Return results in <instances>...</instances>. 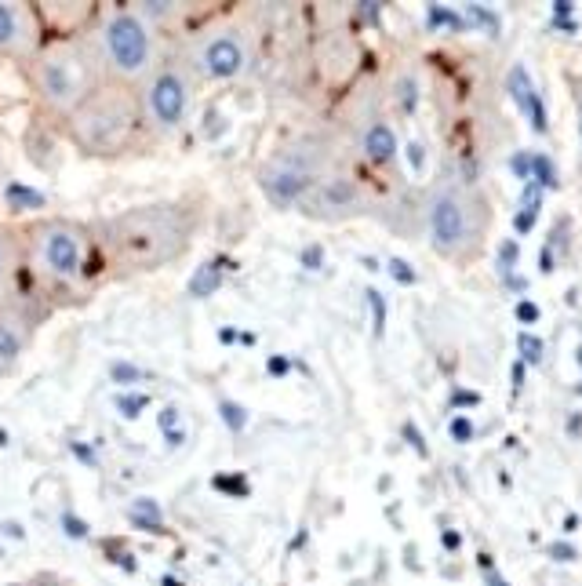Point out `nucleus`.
I'll return each mask as SVG.
<instances>
[{"mask_svg":"<svg viewBox=\"0 0 582 586\" xmlns=\"http://www.w3.org/2000/svg\"><path fill=\"white\" fill-rule=\"evenodd\" d=\"M186 233H190V223L171 204H146V208L117 215L110 223V241L117 255L139 270L175 259L186 248Z\"/></svg>","mask_w":582,"mask_h":586,"instance_id":"obj_1","label":"nucleus"},{"mask_svg":"<svg viewBox=\"0 0 582 586\" xmlns=\"http://www.w3.org/2000/svg\"><path fill=\"white\" fill-rule=\"evenodd\" d=\"M135 128V106L124 91L117 88H106V91H95L88 99L77 106L73 113V135L88 146V150H117L124 146Z\"/></svg>","mask_w":582,"mask_h":586,"instance_id":"obj_2","label":"nucleus"},{"mask_svg":"<svg viewBox=\"0 0 582 586\" xmlns=\"http://www.w3.org/2000/svg\"><path fill=\"white\" fill-rule=\"evenodd\" d=\"M102 44H106L113 70L142 73L150 62V30L135 11H117L102 30Z\"/></svg>","mask_w":582,"mask_h":586,"instance_id":"obj_3","label":"nucleus"},{"mask_svg":"<svg viewBox=\"0 0 582 586\" xmlns=\"http://www.w3.org/2000/svg\"><path fill=\"white\" fill-rule=\"evenodd\" d=\"M146 106H150V117L161 128H175L186 117V106H190L186 81L175 70H161L146 88Z\"/></svg>","mask_w":582,"mask_h":586,"instance_id":"obj_4","label":"nucleus"},{"mask_svg":"<svg viewBox=\"0 0 582 586\" xmlns=\"http://www.w3.org/2000/svg\"><path fill=\"white\" fill-rule=\"evenodd\" d=\"M430 237L433 248L444 255H452L466 241V208L452 190L437 193L430 201Z\"/></svg>","mask_w":582,"mask_h":586,"instance_id":"obj_5","label":"nucleus"},{"mask_svg":"<svg viewBox=\"0 0 582 586\" xmlns=\"http://www.w3.org/2000/svg\"><path fill=\"white\" fill-rule=\"evenodd\" d=\"M81 88H84V73L73 55L59 51V55H48L41 62V91L51 102L66 106V102L81 99Z\"/></svg>","mask_w":582,"mask_h":586,"instance_id":"obj_6","label":"nucleus"},{"mask_svg":"<svg viewBox=\"0 0 582 586\" xmlns=\"http://www.w3.org/2000/svg\"><path fill=\"white\" fill-rule=\"evenodd\" d=\"M84 263V248H81V237L66 226H51L44 233V266L51 273H59V277H77Z\"/></svg>","mask_w":582,"mask_h":586,"instance_id":"obj_7","label":"nucleus"},{"mask_svg":"<svg viewBox=\"0 0 582 586\" xmlns=\"http://www.w3.org/2000/svg\"><path fill=\"white\" fill-rule=\"evenodd\" d=\"M201 62H204V73H208V77L230 81V77H237L244 66V48L233 33H219V37H211V41L204 44Z\"/></svg>","mask_w":582,"mask_h":586,"instance_id":"obj_8","label":"nucleus"},{"mask_svg":"<svg viewBox=\"0 0 582 586\" xmlns=\"http://www.w3.org/2000/svg\"><path fill=\"white\" fill-rule=\"evenodd\" d=\"M262 193L270 197L277 208H291L295 201H302L306 193H310L313 179L299 168H270V172H262Z\"/></svg>","mask_w":582,"mask_h":586,"instance_id":"obj_9","label":"nucleus"},{"mask_svg":"<svg viewBox=\"0 0 582 586\" xmlns=\"http://www.w3.org/2000/svg\"><path fill=\"white\" fill-rule=\"evenodd\" d=\"M506 91H510V99L517 102V110L528 117V124H532V132L546 135V106H542V95L535 91L532 77H528V70L524 66H513L510 77H506Z\"/></svg>","mask_w":582,"mask_h":586,"instance_id":"obj_10","label":"nucleus"},{"mask_svg":"<svg viewBox=\"0 0 582 586\" xmlns=\"http://www.w3.org/2000/svg\"><path fill=\"white\" fill-rule=\"evenodd\" d=\"M364 153L372 164H390L397 157V135H393L390 124H372L368 135H364Z\"/></svg>","mask_w":582,"mask_h":586,"instance_id":"obj_11","label":"nucleus"},{"mask_svg":"<svg viewBox=\"0 0 582 586\" xmlns=\"http://www.w3.org/2000/svg\"><path fill=\"white\" fill-rule=\"evenodd\" d=\"M128 517H131V525L139 528V532H153V536H161V532H164V510H161V503H157V499H150V496L131 499Z\"/></svg>","mask_w":582,"mask_h":586,"instance_id":"obj_12","label":"nucleus"},{"mask_svg":"<svg viewBox=\"0 0 582 586\" xmlns=\"http://www.w3.org/2000/svg\"><path fill=\"white\" fill-rule=\"evenodd\" d=\"M222 263L219 259H208V263H201L197 270H193L190 277V295L193 299H208V295H215L222 288Z\"/></svg>","mask_w":582,"mask_h":586,"instance_id":"obj_13","label":"nucleus"},{"mask_svg":"<svg viewBox=\"0 0 582 586\" xmlns=\"http://www.w3.org/2000/svg\"><path fill=\"white\" fill-rule=\"evenodd\" d=\"M4 201H8L11 212H37V208L48 204V197L41 190H33V186H26V182H8L4 186Z\"/></svg>","mask_w":582,"mask_h":586,"instance_id":"obj_14","label":"nucleus"},{"mask_svg":"<svg viewBox=\"0 0 582 586\" xmlns=\"http://www.w3.org/2000/svg\"><path fill=\"white\" fill-rule=\"evenodd\" d=\"M426 26H430V30H452V33H459V30H466V19H462V15L455 8H444V4H430V8H426Z\"/></svg>","mask_w":582,"mask_h":586,"instance_id":"obj_15","label":"nucleus"},{"mask_svg":"<svg viewBox=\"0 0 582 586\" xmlns=\"http://www.w3.org/2000/svg\"><path fill=\"white\" fill-rule=\"evenodd\" d=\"M157 426H161L164 441H168V448H179L182 441H186V430H182V412L175 405H168L161 415H157Z\"/></svg>","mask_w":582,"mask_h":586,"instance_id":"obj_16","label":"nucleus"},{"mask_svg":"<svg viewBox=\"0 0 582 586\" xmlns=\"http://www.w3.org/2000/svg\"><path fill=\"white\" fill-rule=\"evenodd\" d=\"M535 186H542V190H557L561 186V179H557V164L546 157V153H532V179Z\"/></svg>","mask_w":582,"mask_h":586,"instance_id":"obj_17","label":"nucleus"},{"mask_svg":"<svg viewBox=\"0 0 582 586\" xmlns=\"http://www.w3.org/2000/svg\"><path fill=\"white\" fill-rule=\"evenodd\" d=\"M462 19L473 22V26H481L488 37H499V30H502V19L492 8H484V4H466V15H462Z\"/></svg>","mask_w":582,"mask_h":586,"instance_id":"obj_18","label":"nucleus"},{"mask_svg":"<svg viewBox=\"0 0 582 586\" xmlns=\"http://www.w3.org/2000/svg\"><path fill=\"white\" fill-rule=\"evenodd\" d=\"M219 415H222V423H226L230 434H244V426H248V408L237 405V401H230V397H222Z\"/></svg>","mask_w":582,"mask_h":586,"instance_id":"obj_19","label":"nucleus"},{"mask_svg":"<svg viewBox=\"0 0 582 586\" xmlns=\"http://www.w3.org/2000/svg\"><path fill=\"white\" fill-rule=\"evenodd\" d=\"M211 488H215V492H226V496H233V499H248L251 496L248 477H241V474H219V477H211Z\"/></svg>","mask_w":582,"mask_h":586,"instance_id":"obj_20","label":"nucleus"},{"mask_svg":"<svg viewBox=\"0 0 582 586\" xmlns=\"http://www.w3.org/2000/svg\"><path fill=\"white\" fill-rule=\"evenodd\" d=\"M22 354V335L8 321H0V361H15Z\"/></svg>","mask_w":582,"mask_h":586,"instance_id":"obj_21","label":"nucleus"},{"mask_svg":"<svg viewBox=\"0 0 582 586\" xmlns=\"http://www.w3.org/2000/svg\"><path fill=\"white\" fill-rule=\"evenodd\" d=\"M368 306H372V335L375 339H382L386 335V299H382V292H375V288H368Z\"/></svg>","mask_w":582,"mask_h":586,"instance_id":"obj_22","label":"nucleus"},{"mask_svg":"<svg viewBox=\"0 0 582 586\" xmlns=\"http://www.w3.org/2000/svg\"><path fill=\"white\" fill-rule=\"evenodd\" d=\"M517 350H521V364H539L542 361V339L532 332L517 335Z\"/></svg>","mask_w":582,"mask_h":586,"instance_id":"obj_23","label":"nucleus"},{"mask_svg":"<svg viewBox=\"0 0 582 586\" xmlns=\"http://www.w3.org/2000/svg\"><path fill=\"white\" fill-rule=\"evenodd\" d=\"M19 37V15L11 4H0V44H15Z\"/></svg>","mask_w":582,"mask_h":586,"instance_id":"obj_24","label":"nucleus"},{"mask_svg":"<svg viewBox=\"0 0 582 586\" xmlns=\"http://www.w3.org/2000/svg\"><path fill=\"white\" fill-rule=\"evenodd\" d=\"M110 379L117 386H135L142 379V368H135L131 361H113L110 364Z\"/></svg>","mask_w":582,"mask_h":586,"instance_id":"obj_25","label":"nucleus"},{"mask_svg":"<svg viewBox=\"0 0 582 586\" xmlns=\"http://www.w3.org/2000/svg\"><path fill=\"white\" fill-rule=\"evenodd\" d=\"M146 405H150V397L146 394H121L117 397V412H121L124 419H139Z\"/></svg>","mask_w":582,"mask_h":586,"instance_id":"obj_26","label":"nucleus"},{"mask_svg":"<svg viewBox=\"0 0 582 586\" xmlns=\"http://www.w3.org/2000/svg\"><path fill=\"white\" fill-rule=\"evenodd\" d=\"M542 186H535V182H524V190H521V212H532V215H539V208H542Z\"/></svg>","mask_w":582,"mask_h":586,"instance_id":"obj_27","label":"nucleus"},{"mask_svg":"<svg viewBox=\"0 0 582 586\" xmlns=\"http://www.w3.org/2000/svg\"><path fill=\"white\" fill-rule=\"evenodd\" d=\"M397 99H401V110L404 113H415V106H419V88H415L412 77H404V81H401V95H397Z\"/></svg>","mask_w":582,"mask_h":586,"instance_id":"obj_28","label":"nucleus"},{"mask_svg":"<svg viewBox=\"0 0 582 586\" xmlns=\"http://www.w3.org/2000/svg\"><path fill=\"white\" fill-rule=\"evenodd\" d=\"M386 270H390V277L397 284H415V281H419V277H415V270L404 263V259H390V263H386Z\"/></svg>","mask_w":582,"mask_h":586,"instance_id":"obj_29","label":"nucleus"},{"mask_svg":"<svg viewBox=\"0 0 582 586\" xmlns=\"http://www.w3.org/2000/svg\"><path fill=\"white\" fill-rule=\"evenodd\" d=\"M510 168H513V175H517V179L528 182V179H532V153H528V150L513 153V157H510Z\"/></svg>","mask_w":582,"mask_h":586,"instance_id":"obj_30","label":"nucleus"},{"mask_svg":"<svg viewBox=\"0 0 582 586\" xmlns=\"http://www.w3.org/2000/svg\"><path fill=\"white\" fill-rule=\"evenodd\" d=\"M513 266H517V241H502V248H499V270H502V277H510Z\"/></svg>","mask_w":582,"mask_h":586,"instance_id":"obj_31","label":"nucleus"},{"mask_svg":"<svg viewBox=\"0 0 582 586\" xmlns=\"http://www.w3.org/2000/svg\"><path fill=\"white\" fill-rule=\"evenodd\" d=\"M62 532L70 539H88V521H81L77 514H62Z\"/></svg>","mask_w":582,"mask_h":586,"instance_id":"obj_32","label":"nucleus"},{"mask_svg":"<svg viewBox=\"0 0 582 586\" xmlns=\"http://www.w3.org/2000/svg\"><path fill=\"white\" fill-rule=\"evenodd\" d=\"M299 263L306 266V270H321V266H324V248H321V244H310V248H302V252H299Z\"/></svg>","mask_w":582,"mask_h":586,"instance_id":"obj_33","label":"nucleus"},{"mask_svg":"<svg viewBox=\"0 0 582 586\" xmlns=\"http://www.w3.org/2000/svg\"><path fill=\"white\" fill-rule=\"evenodd\" d=\"M448 430H452V437H455V441H459V445H466V441H473V423H470V419H466V415H455L452 426H448Z\"/></svg>","mask_w":582,"mask_h":586,"instance_id":"obj_34","label":"nucleus"},{"mask_svg":"<svg viewBox=\"0 0 582 586\" xmlns=\"http://www.w3.org/2000/svg\"><path fill=\"white\" fill-rule=\"evenodd\" d=\"M266 372H270L273 379H284V375L291 372V361H288V357H281V354H270V361H266Z\"/></svg>","mask_w":582,"mask_h":586,"instance_id":"obj_35","label":"nucleus"},{"mask_svg":"<svg viewBox=\"0 0 582 586\" xmlns=\"http://www.w3.org/2000/svg\"><path fill=\"white\" fill-rule=\"evenodd\" d=\"M535 219H539V215H532V212H517V215H513V230L521 233V237H528V233L535 230Z\"/></svg>","mask_w":582,"mask_h":586,"instance_id":"obj_36","label":"nucleus"},{"mask_svg":"<svg viewBox=\"0 0 582 586\" xmlns=\"http://www.w3.org/2000/svg\"><path fill=\"white\" fill-rule=\"evenodd\" d=\"M404 437H408V445H412L419 455L430 452V448H426V441H422V434H419V426H415V423H404Z\"/></svg>","mask_w":582,"mask_h":586,"instance_id":"obj_37","label":"nucleus"},{"mask_svg":"<svg viewBox=\"0 0 582 586\" xmlns=\"http://www.w3.org/2000/svg\"><path fill=\"white\" fill-rule=\"evenodd\" d=\"M517 321H521V324H535V321H539V306L528 303V299H521V303H517Z\"/></svg>","mask_w":582,"mask_h":586,"instance_id":"obj_38","label":"nucleus"},{"mask_svg":"<svg viewBox=\"0 0 582 586\" xmlns=\"http://www.w3.org/2000/svg\"><path fill=\"white\" fill-rule=\"evenodd\" d=\"M572 11H575L572 0H557L553 4V22H572Z\"/></svg>","mask_w":582,"mask_h":586,"instance_id":"obj_39","label":"nucleus"},{"mask_svg":"<svg viewBox=\"0 0 582 586\" xmlns=\"http://www.w3.org/2000/svg\"><path fill=\"white\" fill-rule=\"evenodd\" d=\"M572 91H575V113H579V142H582V77H572Z\"/></svg>","mask_w":582,"mask_h":586,"instance_id":"obj_40","label":"nucleus"},{"mask_svg":"<svg viewBox=\"0 0 582 586\" xmlns=\"http://www.w3.org/2000/svg\"><path fill=\"white\" fill-rule=\"evenodd\" d=\"M452 405H481V394H473V390H455Z\"/></svg>","mask_w":582,"mask_h":586,"instance_id":"obj_41","label":"nucleus"},{"mask_svg":"<svg viewBox=\"0 0 582 586\" xmlns=\"http://www.w3.org/2000/svg\"><path fill=\"white\" fill-rule=\"evenodd\" d=\"M73 455H77V459H81V463H88V466H95V463H99V459H95V452H91V448L88 445H81V441H73Z\"/></svg>","mask_w":582,"mask_h":586,"instance_id":"obj_42","label":"nucleus"},{"mask_svg":"<svg viewBox=\"0 0 582 586\" xmlns=\"http://www.w3.org/2000/svg\"><path fill=\"white\" fill-rule=\"evenodd\" d=\"M408 161H412L415 172H422V146L419 142H408Z\"/></svg>","mask_w":582,"mask_h":586,"instance_id":"obj_43","label":"nucleus"},{"mask_svg":"<svg viewBox=\"0 0 582 586\" xmlns=\"http://www.w3.org/2000/svg\"><path fill=\"white\" fill-rule=\"evenodd\" d=\"M550 554L557 557V561H572L575 550H572V546H561V543H557V546H550Z\"/></svg>","mask_w":582,"mask_h":586,"instance_id":"obj_44","label":"nucleus"},{"mask_svg":"<svg viewBox=\"0 0 582 586\" xmlns=\"http://www.w3.org/2000/svg\"><path fill=\"white\" fill-rule=\"evenodd\" d=\"M4 536L22 539V536H26V532H22V525H15V521H4Z\"/></svg>","mask_w":582,"mask_h":586,"instance_id":"obj_45","label":"nucleus"},{"mask_svg":"<svg viewBox=\"0 0 582 586\" xmlns=\"http://www.w3.org/2000/svg\"><path fill=\"white\" fill-rule=\"evenodd\" d=\"M521 386H524V364L517 361L513 364V390H521Z\"/></svg>","mask_w":582,"mask_h":586,"instance_id":"obj_46","label":"nucleus"},{"mask_svg":"<svg viewBox=\"0 0 582 586\" xmlns=\"http://www.w3.org/2000/svg\"><path fill=\"white\" fill-rule=\"evenodd\" d=\"M364 15H368V19H372V22H379V8H375V4H364Z\"/></svg>","mask_w":582,"mask_h":586,"instance_id":"obj_47","label":"nucleus"},{"mask_svg":"<svg viewBox=\"0 0 582 586\" xmlns=\"http://www.w3.org/2000/svg\"><path fill=\"white\" fill-rule=\"evenodd\" d=\"M219 339H222V343H233V339H237V332H233V328H222Z\"/></svg>","mask_w":582,"mask_h":586,"instance_id":"obj_48","label":"nucleus"},{"mask_svg":"<svg viewBox=\"0 0 582 586\" xmlns=\"http://www.w3.org/2000/svg\"><path fill=\"white\" fill-rule=\"evenodd\" d=\"M161 586H182V583H179L175 576H164V579H161Z\"/></svg>","mask_w":582,"mask_h":586,"instance_id":"obj_49","label":"nucleus"},{"mask_svg":"<svg viewBox=\"0 0 582 586\" xmlns=\"http://www.w3.org/2000/svg\"><path fill=\"white\" fill-rule=\"evenodd\" d=\"M0 273H4V248H0Z\"/></svg>","mask_w":582,"mask_h":586,"instance_id":"obj_50","label":"nucleus"},{"mask_svg":"<svg viewBox=\"0 0 582 586\" xmlns=\"http://www.w3.org/2000/svg\"><path fill=\"white\" fill-rule=\"evenodd\" d=\"M579 364H582V346H579Z\"/></svg>","mask_w":582,"mask_h":586,"instance_id":"obj_51","label":"nucleus"},{"mask_svg":"<svg viewBox=\"0 0 582 586\" xmlns=\"http://www.w3.org/2000/svg\"><path fill=\"white\" fill-rule=\"evenodd\" d=\"M579 394H582V386H579Z\"/></svg>","mask_w":582,"mask_h":586,"instance_id":"obj_52","label":"nucleus"}]
</instances>
